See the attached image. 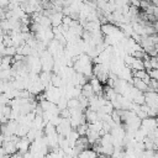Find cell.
<instances>
[{"instance_id":"6da1fadb","label":"cell","mask_w":158,"mask_h":158,"mask_svg":"<svg viewBox=\"0 0 158 158\" xmlns=\"http://www.w3.org/2000/svg\"><path fill=\"white\" fill-rule=\"evenodd\" d=\"M131 83H132V85L136 88V89H138L141 93H147L148 91V89H149V86H148V84H146L142 79H138V78H132V80H131Z\"/></svg>"},{"instance_id":"7a4b0ae2","label":"cell","mask_w":158,"mask_h":158,"mask_svg":"<svg viewBox=\"0 0 158 158\" xmlns=\"http://www.w3.org/2000/svg\"><path fill=\"white\" fill-rule=\"evenodd\" d=\"M81 94H83V95H84V96H85L88 100L93 99V98L96 95L90 83H86L85 85H83V86H81Z\"/></svg>"},{"instance_id":"3957f363","label":"cell","mask_w":158,"mask_h":158,"mask_svg":"<svg viewBox=\"0 0 158 158\" xmlns=\"http://www.w3.org/2000/svg\"><path fill=\"white\" fill-rule=\"evenodd\" d=\"M130 69H132V70H146L144 64H143V59H138V58L133 57V60L130 65Z\"/></svg>"}]
</instances>
